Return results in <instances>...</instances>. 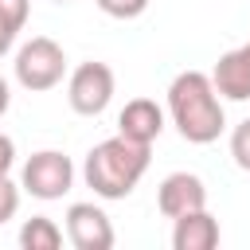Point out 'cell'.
Returning a JSON list of instances; mask_svg holds the SVG:
<instances>
[{"label":"cell","instance_id":"1","mask_svg":"<svg viewBox=\"0 0 250 250\" xmlns=\"http://www.w3.org/2000/svg\"><path fill=\"white\" fill-rule=\"evenodd\" d=\"M168 117L180 129L188 145H211L227 129L223 98L211 86V74L203 70H184L168 86Z\"/></svg>","mask_w":250,"mask_h":250},{"label":"cell","instance_id":"2","mask_svg":"<svg viewBox=\"0 0 250 250\" xmlns=\"http://www.w3.org/2000/svg\"><path fill=\"white\" fill-rule=\"evenodd\" d=\"M148 160H152V145H137V141H125L117 133V137L98 141L86 152L82 180L102 199H125V195H133V188L148 172Z\"/></svg>","mask_w":250,"mask_h":250},{"label":"cell","instance_id":"3","mask_svg":"<svg viewBox=\"0 0 250 250\" xmlns=\"http://www.w3.org/2000/svg\"><path fill=\"white\" fill-rule=\"evenodd\" d=\"M66 74V55L55 39L47 35H31L20 51H16V82L31 94H43V90H55Z\"/></svg>","mask_w":250,"mask_h":250},{"label":"cell","instance_id":"4","mask_svg":"<svg viewBox=\"0 0 250 250\" xmlns=\"http://www.w3.org/2000/svg\"><path fill=\"white\" fill-rule=\"evenodd\" d=\"M70 184H74V164H70V156L59 152V148H39V152H31L27 164H23V172H20V188H23L27 195L43 199V203L62 199V195L70 191Z\"/></svg>","mask_w":250,"mask_h":250},{"label":"cell","instance_id":"5","mask_svg":"<svg viewBox=\"0 0 250 250\" xmlns=\"http://www.w3.org/2000/svg\"><path fill=\"white\" fill-rule=\"evenodd\" d=\"M113 70L105 62H78L70 70V82H66V102L78 117H98L105 113V105L113 102Z\"/></svg>","mask_w":250,"mask_h":250},{"label":"cell","instance_id":"6","mask_svg":"<svg viewBox=\"0 0 250 250\" xmlns=\"http://www.w3.org/2000/svg\"><path fill=\"white\" fill-rule=\"evenodd\" d=\"M66 238L74 250H109L113 223L98 203H70L66 207Z\"/></svg>","mask_w":250,"mask_h":250},{"label":"cell","instance_id":"7","mask_svg":"<svg viewBox=\"0 0 250 250\" xmlns=\"http://www.w3.org/2000/svg\"><path fill=\"white\" fill-rule=\"evenodd\" d=\"M156 207H160L164 219H180L188 211L207 207V188H203V180L195 172H172L156 188Z\"/></svg>","mask_w":250,"mask_h":250},{"label":"cell","instance_id":"8","mask_svg":"<svg viewBox=\"0 0 250 250\" xmlns=\"http://www.w3.org/2000/svg\"><path fill=\"white\" fill-rule=\"evenodd\" d=\"M211 86L227 102H246L250 98V43L219 55V62L211 70Z\"/></svg>","mask_w":250,"mask_h":250},{"label":"cell","instance_id":"9","mask_svg":"<svg viewBox=\"0 0 250 250\" xmlns=\"http://www.w3.org/2000/svg\"><path fill=\"white\" fill-rule=\"evenodd\" d=\"M117 133H121L125 141L152 145V141L164 133V109H160L152 98H133V102H125V109L117 113Z\"/></svg>","mask_w":250,"mask_h":250},{"label":"cell","instance_id":"10","mask_svg":"<svg viewBox=\"0 0 250 250\" xmlns=\"http://www.w3.org/2000/svg\"><path fill=\"white\" fill-rule=\"evenodd\" d=\"M219 246V219L199 207L172 219V250H215Z\"/></svg>","mask_w":250,"mask_h":250},{"label":"cell","instance_id":"11","mask_svg":"<svg viewBox=\"0 0 250 250\" xmlns=\"http://www.w3.org/2000/svg\"><path fill=\"white\" fill-rule=\"evenodd\" d=\"M20 246H23V250H59V246H62V230H59L55 219L31 215V219L20 227Z\"/></svg>","mask_w":250,"mask_h":250},{"label":"cell","instance_id":"12","mask_svg":"<svg viewBox=\"0 0 250 250\" xmlns=\"http://www.w3.org/2000/svg\"><path fill=\"white\" fill-rule=\"evenodd\" d=\"M27 16H31V0H0V23L8 31H23L27 27Z\"/></svg>","mask_w":250,"mask_h":250},{"label":"cell","instance_id":"13","mask_svg":"<svg viewBox=\"0 0 250 250\" xmlns=\"http://www.w3.org/2000/svg\"><path fill=\"white\" fill-rule=\"evenodd\" d=\"M230 156H234V164L242 172H250V117L234 125V133H230Z\"/></svg>","mask_w":250,"mask_h":250},{"label":"cell","instance_id":"14","mask_svg":"<svg viewBox=\"0 0 250 250\" xmlns=\"http://www.w3.org/2000/svg\"><path fill=\"white\" fill-rule=\"evenodd\" d=\"M105 16H113V20H137L145 8H148V0H94Z\"/></svg>","mask_w":250,"mask_h":250},{"label":"cell","instance_id":"15","mask_svg":"<svg viewBox=\"0 0 250 250\" xmlns=\"http://www.w3.org/2000/svg\"><path fill=\"white\" fill-rule=\"evenodd\" d=\"M16 211H20V184H12L8 176H0V227L8 219H16Z\"/></svg>","mask_w":250,"mask_h":250},{"label":"cell","instance_id":"16","mask_svg":"<svg viewBox=\"0 0 250 250\" xmlns=\"http://www.w3.org/2000/svg\"><path fill=\"white\" fill-rule=\"evenodd\" d=\"M12 164H16V141L8 133H0V176H8Z\"/></svg>","mask_w":250,"mask_h":250},{"label":"cell","instance_id":"17","mask_svg":"<svg viewBox=\"0 0 250 250\" xmlns=\"http://www.w3.org/2000/svg\"><path fill=\"white\" fill-rule=\"evenodd\" d=\"M12 43H16V31H8V27L0 23V55H8V51H12Z\"/></svg>","mask_w":250,"mask_h":250},{"label":"cell","instance_id":"18","mask_svg":"<svg viewBox=\"0 0 250 250\" xmlns=\"http://www.w3.org/2000/svg\"><path fill=\"white\" fill-rule=\"evenodd\" d=\"M8 105H12V90H8V82L0 78V117L8 113Z\"/></svg>","mask_w":250,"mask_h":250},{"label":"cell","instance_id":"19","mask_svg":"<svg viewBox=\"0 0 250 250\" xmlns=\"http://www.w3.org/2000/svg\"><path fill=\"white\" fill-rule=\"evenodd\" d=\"M55 4H70V0H55Z\"/></svg>","mask_w":250,"mask_h":250}]
</instances>
